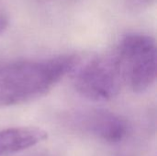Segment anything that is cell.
Returning a JSON list of instances; mask_svg holds the SVG:
<instances>
[{"label": "cell", "instance_id": "2", "mask_svg": "<svg viewBox=\"0 0 157 156\" xmlns=\"http://www.w3.org/2000/svg\"><path fill=\"white\" fill-rule=\"evenodd\" d=\"M122 83L135 93H144L156 79V45L144 34H129L115 55Z\"/></svg>", "mask_w": 157, "mask_h": 156}, {"label": "cell", "instance_id": "6", "mask_svg": "<svg viewBox=\"0 0 157 156\" xmlns=\"http://www.w3.org/2000/svg\"><path fill=\"white\" fill-rule=\"evenodd\" d=\"M155 0H127V6L132 11H142L149 7Z\"/></svg>", "mask_w": 157, "mask_h": 156}, {"label": "cell", "instance_id": "7", "mask_svg": "<svg viewBox=\"0 0 157 156\" xmlns=\"http://www.w3.org/2000/svg\"><path fill=\"white\" fill-rule=\"evenodd\" d=\"M6 22L5 18L0 17V32H2L3 29L6 28Z\"/></svg>", "mask_w": 157, "mask_h": 156}, {"label": "cell", "instance_id": "1", "mask_svg": "<svg viewBox=\"0 0 157 156\" xmlns=\"http://www.w3.org/2000/svg\"><path fill=\"white\" fill-rule=\"evenodd\" d=\"M76 55L0 63V107L27 103L47 94L79 64Z\"/></svg>", "mask_w": 157, "mask_h": 156}, {"label": "cell", "instance_id": "3", "mask_svg": "<svg viewBox=\"0 0 157 156\" xmlns=\"http://www.w3.org/2000/svg\"><path fill=\"white\" fill-rule=\"evenodd\" d=\"M74 84L76 91L91 101L112 99L123 85L115 56L91 60L77 71Z\"/></svg>", "mask_w": 157, "mask_h": 156}, {"label": "cell", "instance_id": "4", "mask_svg": "<svg viewBox=\"0 0 157 156\" xmlns=\"http://www.w3.org/2000/svg\"><path fill=\"white\" fill-rule=\"evenodd\" d=\"M73 120L80 131L109 143L121 142L129 132L124 119L106 110H86L77 113Z\"/></svg>", "mask_w": 157, "mask_h": 156}, {"label": "cell", "instance_id": "5", "mask_svg": "<svg viewBox=\"0 0 157 156\" xmlns=\"http://www.w3.org/2000/svg\"><path fill=\"white\" fill-rule=\"evenodd\" d=\"M47 132L37 127H15L0 131V156L24 151L43 142Z\"/></svg>", "mask_w": 157, "mask_h": 156}]
</instances>
